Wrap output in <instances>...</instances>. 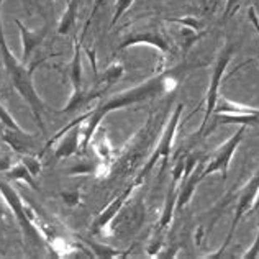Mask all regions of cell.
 I'll use <instances>...</instances> for the list:
<instances>
[{
	"mask_svg": "<svg viewBox=\"0 0 259 259\" xmlns=\"http://www.w3.org/2000/svg\"><path fill=\"white\" fill-rule=\"evenodd\" d=\"M190 67L192 66L184 63L181 66L172 67V69H162L156 74V76L146 79L145 82L128 89V91L120 92L117 95H113V97L107 99L105 102H102V104H99V107L89 115L87 123L82 126V143H80V148L87 149L89 143L94 138V135L99 130L102 120H104L107 115H110L115 110H121V108H125V107L141 104V102H146L149 99L172 92L174 89L179 85L182 77L186 76Z\"/></svg>",
	"mask_w": 259,
	"mask_h": 259,
	"instance_id": "cell-1",
	"label": "cell"
},
{
	"mask_svg": "<svg viewBox=\"0 0 259 259\" xmlns=\"http://www.w3.org/2000/svg\"><path fill=\"white\" fill-rule=\"evenodd\" d=\"M2 4L4 0H0V56L4 61L5 72L9 76L12 85L15 87V91L22 95V99L28 104L30 110L35 117L36 123L41 132H45V123H43V113L48 112L45 102L38 95L35 84H33V72L38 66L45 63V59H35L30 64H23L22 61H18L13 53L10 51L9 45L5 41V33H4V23H2Z\"/></svg>",
	"mask_w": 259,
	"mask_h": 259,
	"instance_id": "cell-2",
	"label": "cell"
},
{
	"mask_svg": "<svg viewBox=\"0 0 259 259\" xmlns=\"http://www.w3.org/2000/svg\"><path fill=\"white\" fill-rule=\"evenodd\" d=\"M0 194H2L4 200L7 202V205H9V210L13 213V217L17 218V223L20 230H22L26 246L33 249L43 248V244H45L43 236L39 233L38 227L30 218L28 207H26V203L23 202L22 195L17 192V189L10 186L9 181L0 179Z\"/></svg>",
	"mask_w": 259,
	"mask_h": 259,
	"instance_id": "cell-3",
	"label": "cell"
},
{
	"mask_svg": "<svg viewBox=\"0 0 259 259\" xmlns=\"http://www.w3.org/2000/svg\"><path fill=\"white\" fill-rule=\"evenodd\" d=\"M138 45H146V46H151L154 50L159 51V71L164 69V61L169 54H172L174 50V43L171 41L164 30L161 28L158 23H145L141 28H136L135 31H132L130 35H126L121 43L117 46V50H125V48L130 46H138Z\"/></svg>",
	"mask_w": 259,
	"mask_h": 259,
	"instance_id": "cell-4",
	"label": "cell"
},
{
	"mask_svg": "<svg viewBox=\"0 0 259 259\" xmlns=\"http://www.w3.org/2000/svg\"><path fill=\"white\" fill-rule=\"evenodd\" d=\"M182 110H184V104H177L176 110L172 113L171 120H169V123L164 130V133H162L161 140L158 143V146H156V151L149 156L146 164L143 166V169L140 171V174L136 176V179L133 181L136 186H140V184L146 179V176L153 171V167L158 164L159 161H162V166H161V174L166 171V167L169 164V156H171V149H172V143H174V136H176V132H177V126H179V121H181V115H182Z\"/></svg>",
	"mask_w": 259,
	"mask_h": 259,
	"instance_id": "cell-5",
	"label": "cell"
},
{
	"mask_svg": "<svg viewBox=\"0 0 259 259\" xmlns=\"http://www.w3.org/2000/svg\"><path fill=\"white\" fill-rule=\"evenodd\" d=\"M215 125H244V126H259V108H251L240 105L233 100L218 97L215 105ZM213 125V128H215Z\"/></svg>",
	"mask_w": 259,
	"mask_h": 259,
	"instance_id": "cell-6",
	"label": "cell"
},
{
	"mask_svg": "<svg viewBox=\"0 0 259 259\" xmlns=\"http://www.w3.org/2000/svg\"><path fill=\"white\" fill-rule=\"evenodd\" d=\"M235 54V45L233 43H227V46L223 48L218 54L217 58V63L213 66V71H212V77H210V84L207 89V94H205V113H203V120H202V125L199 128V132L203 135L207 128V123L212 113L215 110V105H217V100H218V91H220V85H222V79H223V72L227 71V67L230 64L231 58Z\"/></svg>",
	"mask_w": 259,
	"mask_h": 259,
	"instance_id": "cell-7",
	"label": "cell"
},
{
	"mask_svg": "<svg viewBox=\"0 0 259 259\" xmlns=\"http://www.w3.org/2000/svg\"><path fill=\"white\" fill-rule=\"evenodd\" d=\"M257 192H259V169L254 172V176L251 177V179L248 181V184L244 186L241 190H240V194H238V202H236V208H235V217H233V222H231V228H230V233L227 236V240H225L223 243V246L218 249V253L215 254H208L205 257H210V259H215V257H220L222 253L225 249H227V246L231 243V238H233V233H235V230L238 227V223L241 222V218L243 215L249 212L251 207H253V203L256 200V197H257Z\"/></svg>",
	"mask_w": 259,
	"mask_h": 259,
	"instance_id": "cell-8",
	"label": "cell"
},
{
	"mask_svg": "<svg viewBox=\"0 0 259 259\" xmlns=\"http://www.w3.org/2000/svg\"><path fill=\"white\" fill-rule=\"evenodd\" d=\"M244 133H246V126L240 125V130H238L235 135L230 136V140L225 143V145L212 156L210 162H207V164H205V167H203V171H202V177H203V179H205L207 176L213 174V172H222V179L227 181V177H228V167H230L231 158H233L236 148L240 146V143L243 141Z\"/></svg>",
	"mask_w": 259,
	"mask_h": 259,
	"instance_id": "cell-9",
	"label": "cell"
},
{
	"mask_svg": "<svg viewBox=\"0 0 259 259\" xmlns=\"http://www.w3.org/2000/svg\"><path fill=\"white\" fill-rule=\"evenodd\" d=\"M82 41L84 39L79 38V41H76V46H74V54L69 66V80L72 85V94L67 105L63 110H59V113H71L76 108H80L84 104H87L85 92L82 91Z\"/></svg>",
	"mask_w": 259,
	"mask_h": 259,
	"instance_id": "cell-10",
	"label": "cell"
},
{
	"mask_svg": "<svg viewBox=\"0 0 259 259\" xmlns=\"http://www.w3.org/2000/svg\"><path fill=\"white\" fill-rule=\"evenodd\" d=\"M138 187L136 186L135 182H132V186H130L128 189H125L123 192H121L117 199L115 200H112L110 203H108V205L102 210V212L97 215V218H95L94 220V223H92V227H91V233L92 235H99L100 231H104L105 228H107V225L110 223L113 218H115V215H117L120 210H121V207L125 205L126 203V200L130 199V195L133 194V190Z\"/></svg>",
	"mask_w": 259,
	"mask_h": 259,
	"instance_id": "cell-11",
	"label": "cell"
},
{
	"mask_svg": "<svg viewBox=\"0 0 259 259\" xmlns=\"http://www.w3.org/2000/svg\"><path fill=\"white\" fill-rule=\"evenodd\" d=\"M15 23L20 30V38H22V63L28 64L33 51L45 41L48 35V23H45L41 28L38 30H30L28 26H25L20 20H15Z\"/></svg>",
	"mask_w": 259,
	"mask_h": 259,
	"instance_id": "cell-12",
	"label": "cell"
},
{
	"mask_svg": "<svg viewBox=\"0 0 259 259\" xmlns=\"http://www.w3.org/2000/svg\"><path fill=\"white\" fill-rule=\"evenodd\" d=\"M0 138H2V141L7 143V145H9L15 153H18L20 156L31 154L36 149V136L25 132V130L17 132V130L5 126L4 132L0 133Z\"/></svg>",
	"mask_w": 259,
	"mask_h": 259,
	"instance_id": "cell-13",
	"label": "cell"
},
{
	"mask_svg": "<svg viewBox=\"0 0 259 259\" xmlns=\"http://www.w3.org/2000/svg\"><path fill=\"white\" fill-rule=\"evenodd\" d=\"M85 121H79V123L72 125L63 136H61L58 146H56V149H54V158L66 159V158H71V156L79 153V149H80L79 148V138L82 136V126H84Z\"/></svg>",
	"mask_w": 259,
	"mask_h": 259,
	"instance_id": "cell-14",
	"label": "cell"
},
{
	"mask_svg": "<svg viewBox=\"0 0 259 259\" xmlns=\"http://www.w3.org/2000/svg\"><path fill=\"white\" fill-rule=\"evenodd\" d=\"M123 72H125L123 64L113 63V64L108 66L107 69L104 71V74H102V76L99 77L97 82H95V85H94L92 91H89V92H87V99H89V102L94 100V99H97V97H100V95H104L108 87L113 85L121 76H123Z\"/></svg>",
	"mask_w": 259,
	"mask_h": 259,
	"instance_id": "cell-15",
	"label": "cell"
},
{
	"mask_svg": "<svg viewBox=\"0 0 259 259\" xmlns=\"http://www.w3.org/2000/svg\"><path fill=\"white\" fill-rule=\"evenodd\" d=\"M5 181H22V182H26L28 186H31L35 190H38L36 187V182H35V176L30 172V169L26 167V164L23 161L17 162L15 166H12L9 171H5Z\"/></svg>",
	"mask_w": 259,
	"mask_h": 259,
	"instance_id": "cell-16",
	"label": "cell"
},
{
	"mask_svg": "<svg viewBox=\"0 0 259 259\" xmlns=\"http://www.w3.org/2000/svg\"><path fill=\"white\" fill-rule=\"evenodd\" d=\"M80 240H82L84 243H87L89 246L92 248V251L95 253V256H99V257H120V256H123L121 253H118L117 249H113V248H108V246H104V244H99V243H95V241H89L87 238H82V236H79Z\"/></svg>",
	"mask_w": 259,
	"mask_h": 259,
	"instance_id": "cell-17",
	"label": "cell"
},
{
	"mask_svg": "<svg viewBox=\"0 0 259 259\" xmlns=\"http://www.w3.org/2000/svg\"><path fill=\"white\" fill-rule=\"evenodd\" d=\"M167 22L177 23L181 26H186V28L195 30V31H202V22L195 17H186V18H169Z\"/></svg>",
	"mask_w": 259,
	"mask_h": 259,
	"instance_id": "cell-18",
	"label": "cell"
},
{
	"mask_svg": "<svg viewBox=\"0 0 259 259\" xmlns=\"http://www.w3.org/2000/svg\"><path fill=\"white\" fill-rule=\"evenodd\" d=\"M133 2H135V0H117V4H115V12H113V17H112V23H110V26H115V23H117L118 20L128 12L130 7L133 5Z\"/></svg>",
	"mask_w": 259,
	"mask_h": 259,
	"instance_id": "cell-19",
	"label": "cell"
},
{
	"mask_svg": "<svg viewBox=\"0 0 259 259\" xmlns=\"http://www.w3.org/2000/svg\"><path fill=\"white\" fill-rule=\"evenodd\" d=\"M41 158H38V156H31V154H23L22 156V161L26 164V167L30 169V172L33 176H38L39 171H41V161H39Z\"/></svg>",
	"mask_w": 259,
	"mask_h": 259,
	"instance_id": "cell-20",
	"label": "cell"
},
{
	"mask_svg": "<svg viewBox=\"0 0 259 259\" xmlns=\"http://www.w3.org/2000/svg\"><path fill=\"white\" fill-rule=\"evenodd\" d=\"M105 2H107V0H94V5H92V10H91V15H89L87 22H85L84 28H82V33H80V39H84V38H85V35H87V30H89V26H91V23L94 22L95 15H97L99 10L102 9V5H104Z\"/></svg>",
	"mask_w": 259,
	"mask_h": 259,
	"instance_id": "cell-21",
	"label": "cell"
},
{
	"mask_svg": "<svg viewBox=\"0 0 259 259\" xmlns=\"http://www.w3.org/2000/svg\"><path fill=\"white\" fill-rule=\"evenodd\" d=\"M0 121L7 126V128H12V130H17V132H20V130H23L22 126H20L17 121H15V118L12 117V115L5 110V107L0 104Z\"/></svg>",
	"mask_w": 259,
	"mask_h": 259,
	"instance_id": "cell-22",
	"label": "cell"
},
{
	"mask_svg": "<svg viewBox=\"0 0 259 259\" xmlns=\"http://www.w3.org/2000/svg\"><path fill=\"white\" fill-rule=\"evenodd\" d=\"M61 197H63V202L66 203V205L74 207V205H77V203H79L80 194L77 192V190H72V192H63V194H61Z\"/></svg>",
	"mask_w": 259,
	"mask_h": 259,
	"instance_id": "cell-23",
	"label": "cell"
},
{
	"mask_svg": "<svg viewBox=\"0 0 259 259\" xmlns=\"http://www.w3.org/2000/svg\"><path fill=\"white\" fill-rule=\"evenodd\" d=\"M240 2H241V0H227V7H225L223 20H228L238 9H240Z\"/></svg>",
	"mask_w": 259,
	"mask_h": 259,
	"instance_id": "cell-24",
	"label": "cell"
},
{
	"mask_svg": "<svg viewBox=\"0 0 259 259\" xmlns=\"http://www.w3.org/2000/svg\"><path fill=\"white\" fill-rule=\"evenodd\" d=\"M94 171V166L91 164H77V166H74L69 169V176H76V174H89V172H92Z\"/></svg>",
	"mask_w": 259,
	"mask_h": 259,
	"instance_id": "cell-25",
	"label": "cell"
},
{
	"mask_svg": "<svg viewBox=\"0 0 259 259\" xmlns=\"http://www.w3.org/2000/svg\"><path fill=\"white\" fill-rule=\"evenodd\" d=\"M257 254H259V228H257V236L254 240V244L248 249V253L244 254L243 257L244 259H254V257H257Z\"/></svg>",
	"mask_w": 259,
	"mask_h": 259,
	"instance_id": "cell-26",
	"label": "cell"
},
{
	"mask_svg": "<svg viewBox=\"0 0 259 259\" xmlns=\"http://www.w3.org/2000/svg\"><path fill=\"white\" fill-rule=\"evenodd\" d=\"M7 208H9V205H7V202L4 200L2 194H0V230L4 228L5 225V215H7Z\"/></svg>",
	"mask_w": 259,
	"mask_h": 259,
	"instance_id": "cell-27",
	"label": "cell"
},
{
	"mask_svg": "<svg viewBox=\"0 0 259 259\" xmlns=\"http://www.w3.org/2000/svg\"><path fill=\"white\" fill-rule=\"evenodd\" d=\"M10 167H12V159H10V156H4V158H0V172L9 171Z\"/></svg>",
	"mask_w": 259,
	"mask_h": 259,
	"instance_id": "cell-28",
	"label": "cell"
},
{
	"mask_svg": "<svg viewBox=\"0 0 259 259\" xmlns=\"http://www.w3.org/2000/svg\"><path fill=\"white\" fill-rule=\"evenodd\" d=\"M248 18L251 20V23L254 25V28H256V31H257V35H259V18H257V15H256V12H254V9L251 7L249 9V13H248Z\"/></svg>",
	"mask_w": 259,
	"mask_h": 259,
	"instance_id": "cell-29",
	"label": "cell"
},
{
	"mask_svg": "<svg viewBox=\"0 0 259 259\" xmlns=\"http://www.w3.org/2000/svg\"><path fill=\"white\" fill-rule=\"evenodd\" d=\"M253 212H259V192H257V197L253 203V207H251V210H249V213H253Z\"/></svg>",
	"mask_w": 259,
	"mask_h": 259,
	"instance_id": "cell-30",
	"label": "cell"
},
{
	"mask_svg": "<svg viewBox=\"0 0 259 259\" xmlns=\"http://www.w3.org/2000/svg\"><path fill=\"white\" fill-rule=\"evenodd\" d=\"M254 9V12H256V15H257V18H259V0H253V5H251Z\"/></svg>",
	"mask_w": 259,
	"mask_h": 259,
	"instance_id": "cell-31",
	"label": "cell"
},
{
	"mask_svg": "<svg viewBox=\"0 0 259 259\" xmlns=\"http://www.w3.org/2000/svg\"><path fill=\"white\" fill-rule=\"evenodd\" d=\"M200 4L203 7V10H207L208 9V0H200Z\"/></svg>",
	"mask_w": 259,
	"mask_h": 259,
	"instance_id": "cell-32",
	"label": "cell"
},
{
	"mask_svg": "<svg viewBox=\"0 0 259 259\" xmlns=\"http://www.w3.org/2000/svg\"><path fill=\"white\" fill-rule=\"evenodd\" d=\"M4 130H5V125L2 123V121H0V133H2V132H4Z\"/></svg>",
	"mask_w": 259,
	"mask_h": 259,
	"instance_id": "cell-33",
	"label": "cell"
},
{
	"mask_svg": "<svg viewBox=\"0 0 259 259\" xmlns=\"http://www.w3.org/2000/svg\"><path fill=\"white\" fill-rule=\"evenodd\" d=\"M69 2H71V4H76V5H77V4H79V0H69Z\"/></svg>",
	"mask_w": 259,
	"mask_h": 259,
	"instance_id": "cell-34",
	"label": "cell"
}]
</instances>
